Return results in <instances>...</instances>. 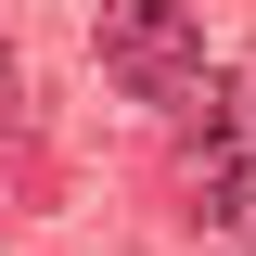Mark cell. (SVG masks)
Wrapping results in <instances>:
<instances>
[{
    "mask_svg": "<svg viewBox=\"0 0 256 256\" xmlns=\"http://www.w3.org/2000/svg\"><path fill=\"white\" fill-rule=\"evenodd\" d=\"M90 64L128 102H154V116L205 102V26H192V0H90Z\"/></svg>",
    "mask_w": 256,
    "mask_h": 256,
    "instance_id": "1",
    "label": "cell"
},
{
    "mask_svg": "<svg viewBox=\"0 0 256 256\" xmlns=\"http://www.w3.org/2000/svg\"><path fill=\"white\" fill-rule=\"evenodd\" d=\"M38 116H52V90H38V64L0 38V141H38Z\"/></svg>",
    "mask_w": 256,
    "mask_h": 256,
    "instance_id": "2",
    "label": "cell"
},
{
    "mask_svg": "<svg viewBox=\"0 0 256 256\" xmlns=\"http://www.w3.org/2000/svg\"><path fill=\"white\" fill-rule=\"evenodd\" d=\"M244 141H256V90H244Z\"/></svg>",
    "mask_w": 256,
    "mask_h": 256,
    "instance_id": "3",
    "label": "cell"
}]
</instances>
